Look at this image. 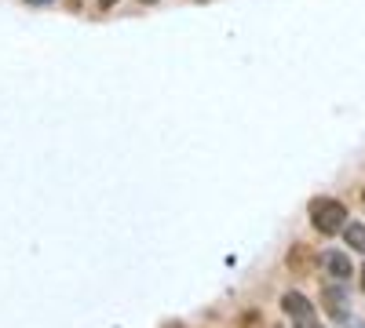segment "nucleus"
Here are the masks:
<instances>
[{
	"label": "nucleus",
	"mask_w": 365,
	"mask_h": 328,
	"mask_svg": "<svg viewBox=\"0 0 365 328\" xmlns=\"http://www.w3.org/2000/svg\"><path fill=\"white\" fill-rule=\"evenodd\" d=\"M358 285H361V292H365V266H361V270H358Z\"/></svg>",
	"instance_id": "8"
},
{
	"label": "nucleus",
	"mask_w": 365,
	"mask_h": 328,
	"mask_svg": "<svg viewBox=\"0 0 365 328\" xmlns=\"http://www.w3.org/2000/svg\"><path fill=\"white\" fill-rule=\"evenodd\" d=\"M347 328H365V324H347Z\"/></svg>",
	"instance_id": "11"
},
{
	"label": "nucleus",
	"mask_w": 365,
	"mask_h": 328,
	"mask_svg": "<svg viewBox=\"0 0 365 328\" xmlns=\"http://www.w3.org/2000/svg\"><path fill=\"white\" fill-rule=\"evenodd\" d=\"M311 223H314V230H322L325 237H332V233L344 230L347 208L340 201H332V197H314L311 201Z\"/></svg>",
	"instance_id": "1"
},
{
	"label": "nucleus",
	"mask_w": 365,
	"mask_h": 328,
	"mask_svg": "<svg viewBox=\"0 0 365 328\" xmlns=\"http://www.w3.org/2000/svg\"><path fill=\"white\" fill-rule=\"evenodd\" d=\"M292 328H325V324H318L314 317H303V321H292Z\"/></svg>",
	"instance_id": "7"
},
{
	"label": "nucleus",
	"mask_w": 365,
	"mask_h": 328,
	"mask_svg": "<svg viewBox=\"0 0 365 328\" xmlns=\"http://www.w3.org/2000/svg\"><path fill=\"white\" fill-rule=\"evenodd\" d=\"M282 310H285L292 321L314 317V307L307 303V295H299V292H285V295H282Z\"/></svg>",
	"instance_id": "4"
},
{
	"label": "nucleus",
	"mask_w": 365,
	"mask_h": 328,
	"mask_svg": "<svg viewBox=\"0 0 365 328\" xmlns=\"http://www.w3.org/2000/svg\"><path fill=\"white\" fill-rule=\"evenodd\" d=\"M307 263H311V255H307V248H303V245H296L289 252V266H292L296 274H307Z\"/></svg>",
	"instance_id": "6"
},
{
	"label": "nucleus",
	"mask_w": 365,
	"mask_h": 328,
	"mask_svg": "<svg viewBox=\"0 0 365 328\" xmlns=\"http://www.w3.org/2000/svg\"><path fill=\"white\" fill-rule=\"evenodd\" d=\"M165 328H187V324H182V321H168Z\"/></svg>",
	"instance_id": "9"
},
{
	"label": "nucleus",
	"mask_w": 365,
	"mask_h": 328,
	"mask_svg": "<svg viewBox=\"0 0 365 328\" xmlns=\"http://www.w3.org/2000/svg\"><path fill=\"white\" fill-rule=\"evenodd\" d=\"M361 201H365V190H361Z\"/></svg>",
	"instance_id": "12"
},
{
	"label": "nucleus",
	"mask_w": 365,
	"mask_h": 328,
	"mask_svg": "<svg viewBox=\"0 0 365 328\" xmlns=\"http://www.w3.org/2000/svg\"><path fill=\"white\" fill-rule=\"evenodd\" d=\"M146 4H154V0H146Z\"/></svg>",
	"instance_id": "13"
},
{
	"label": "nucleus",
	"mask_w": 365,
	"mask_h": 328,
	"mask_svg": "<svg viewBox=\"0 0 365 328\" xmlns=\"http://www.w3.org/2000/svg\"><path fill=\"white\" fill-rule=\"evenodd\" d=\"M26 4H48V0H26Z\"/></svg>",
	"instance_id": "10"
},
{
	"label": "nucleus",
	"mask_w": 365,
	"mask_h": 328,
	"mask_svg": "<svg viewBox=\"0 0 365 328\" xmlns=\"http://www.w3.org/2000/svg\"><path fill=\"white\" fill-rule=\"evenodd\" d=\"M322 307L329 317H336V321H347V292L340 285H329L322 288Z\"/></svg>",
	"instance_id": "2"
},
{
	"label": "nucleus",
	"mask_w": 365,
	"mask_h": 328,
	"mask_svg": "<svg viewBox=\"0 0 365 328\" xmlns=\"http://www.w3.org/2000/svg\"><path fill=\"white\" fill-rule=\"evenodd\" d=\"M344 237H347V245H351L354 252L365 255V226H361V223H344Z\"/></svg>",
	"instance_id": "5"
},
{
	"label": "nucleus",
	"mask_w": 365,
	"mask_h": 328,
	"mask_svg": "<svg viewBox=\"0 0 365 328\" xmlns=\"http://www.w3.org/2000/svg\"><path fill=\"white\" fill-rule=\"evenodd\" d=\"M322 266H325V274H332L336 281H347V277L354 274L351 255H344V252H325V255H322Z\"/></svg>",
	"instance_id": "3"
}]
</instances>
